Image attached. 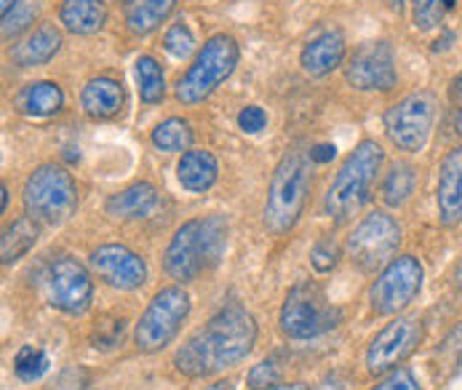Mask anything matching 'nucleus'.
<instances>
[{
	"instance_id": "f257e3e1",
	"label": "nucleus",
	"mask_w": 462,
	"mask_h": 390,
	"mask_svg": "<svg viewBox=\"0 0 462 390\" xmlns=\"http://www.w3.org/2000/svg\"><path fill=\"white\" fill-rule=\"evenodd\" d=\"M257 342L254 316L238 305L227 302L219 308L199 331H193L174 353V367L180 375L196 380L238 367Z\"/></svg>"
},
{
	"instance_id": "f03ea898",
	"label": "nucleus",
	"mask_w": 462,
	"mask_h": 390,
	"mask_svg": "<svg viewBox=\"0 0 462 390\" xmlns=\"http://www.w3.org/2000/svg\"><path fill=\"white\" fill-rule=\"evenodd\" d=\"M227 252V219L219 214L199 217L185 222L166 255H163V270L180 281V283H193L203 273L214 270Z\"/></svg>"
},
{
	"instance_id": "7ed1b4c3",
	"label": "nucleus",
	"mask_w": 462,
	"mask_h": 390,
	"mask_svg": "<svg viewBox=\"0 0 462 390\" xmlns=\"http://www.w3.org/2000/svg\"><path fill=\"white\" fill-rule=\"evenodd\" d=\"M310 155L302 150H289L278 161L264 200V228L273 236H283L300 222L310 193Z\"/></svg>"
},
{
	"instance_id": "20e7f679",
	"label": "nucleus",
	"mask_w": 462,
	"mask_h": 390,
	"mask_svg": "<svg viewBox=\"0 0 462 390\" xmlns=\"http://www.w3.org/2000/svg\"><path fill=\"white\" fill-rule=\"evenodd\" d=\"M383 161H385V153L374 139L358 142L356 150L345 158L324 200V209L334 222H347L369 200Z\"/></svg>"
},
{
	"instance_id": "39448f33",
	"label": "nucleus",
	"mask_w": 462,
	"mask_h": 390,
	"mask_svg": "<svg viewBox=\"0 0 462 390\" xmlns=\"http://www.w3.org/2000/svg\"><path fill=\"white\" fill-rule=\"evenodd\" d=\"M278 324L289 339H313L342 324V311L331 305L327 292L316 281H300L289 289Z\"/></svg>"
},
{
	"instance_id": "423d86ee",
	"label": "nucleus",
	"mask_w": 462,
	"mask_h": 390,
	"mask_svg": "<svg viewBox=\"0 0 462 390\" xmlns=\"http://www.w3.org/2000/svg\"><path fill=\"white\" fill-rule=\"evenodd\" d=\"M241 49L233 35H214L203 43L196 62L177 80V99L182 105H199L208 99L238 65Z\"/></svg>"
},
{
	"instance_id": "0eeeda50",
	"label": "nucleus",
	"mask_w": 462,
	"mask_h": 390,
	"mask_svg": "<svg viewBox=\"0 0 462 390\" xmlns=\"http://www.w3.org/2000/svg\"><path fill=\"white\" fill-rule=\"evenodd\" d=\"M24 209L38 225H62L78 209L75 180L57 163L38 166L24 182Z\"/></svg>"
},
{
	"instance_id": "6e6552de",
	"label": "nucleus",
	"mask_w": 462,
	"mask_h": 390,
	"mask_svg": "<svg viewBox=\"0 0 462 390\" xmlns=\"http://www.w3.org/2000/svg\"><path fill=\"white\" fill-rule=\"evenodd\" d=\"M190 316V294L182 286L161 289L134 329V345L139 353H158L180 334L182 324Z\"/></svg>"
},
{
	"instance_id": "1a4fd4ad",
	"label": "nucleus",
	"mask_w": 462,
	"mask_h": 390,
	"mask_svg": "<svg viewBox=\"0 0 462 390\" xmlns=\"http://www.w3.org/2000/svg\"><path fill=\"white\" fill-rule=\"evenodd\" d=\"M401 246V225L385 211L366 214L347 238V257L361 273L383 270Z\"/></svg>"
},
{
	"instance_id": "9d476101",
	"label": "nucleus",
	"mask_w": 462,
	"mask_h": 390,
	"mask_svg": "<svg viewBox=\"0 0 462 390\" xmlns=\"http://www.w3.org/2000/svg\"><path fill=\"white\" fill-rule=\"evenodd\" d=\"M422 289V265L417 257L403 255L391 260L369 289V305L377 316H401Z\"/></svg>"
},
{
	"instance_id": "9b49d317",
	"label": "nucleus",
	"mask_w": 462,
	"mask_h": 390,
	"mask_svg": "<svg viewBox=\"0 0 462 390\" xmlns=\"http://www.w3.org/2000/svg\"><path fill=\"white\" fill-rule=\"evenodd\" d=\"M425 324L420 316H396L385 329L374 334L366 350L369 375H388L398 369L422 342Z\"/></svg>"
},
{
	"instance_id": "f8f14e48",
	"label": "nucleus",
	"mask_w": 462,
	"mask_h": 390,
	"mask_svg": "<svg viewBox=\"0 0 462 390\" xmlns=\"http://www.w3.org/2000/svg\"><path fill=\"white\" fill-rule=\"evenodd\" d=\"M436 105L430 94H409L385 113V131L403 153H420L430 136Z\"/></svg>"
},
{
	"instance_id": "ddd939ff",
	"label": "nucleus",
	"mask_w": 462,
	"mask_h": 390,
	"mask_svg": "<svg viewBox=\"0 0 462 390\" xmlns=\"http://www.w3.org/2000/svg\"><path fill=\"white\" fill-rule=\"evenodd\" d=\"M49 302L67 316H80L91 308L94 281L88 270L72 257H57L46 270Z\"/></svg>"
},
{
	"instance_id": "4468645a",
	"label": "nucleus",
	"mask_w": 462,
	"mask_h": 390,
	"mask_svg": "<svg viewBox=\"0 0 462 390\" xmlns=\"http://www.w3.org/2000/svg\"><path fill=\"white\" fill-rule=\"evenodd\" d=\"M345 78L358 91H391L398 83L396 54L388 41H372L356 49Z\"/></svg>"
},
{
	"instance_id": "2eb2a0df",
	"label": "nucleus",
	"mask_w": 462,
	"mask_h": 390,
	"mask_svg": "<svg viewBox=\"0 0 462 390\" xmlns=\"http://www.w3.org/2000/svg\"><path fill=\"white\" fill-rule=\"evenodd\" d=\"M91 270L99 281H105L113 289L132 292L147 281V265L124 244H105L91 252Z\"/></svg>"
},
{
	"instance_id": "dca6fc26",
	"label": "nucleus",
	"mask_w": 462,
	"mask_h": 390,
	"mask_svg": "<svg viewBox=\"0 0 462 390\" xmlns=\"http://www.w3.org/2000/svg\"><path fill=\"white\" fill-rule=\"evenodd\" d=\"M436 203H439V219L444 228H455L462 222V144L452 147L439 172V190H436Z\"/></svg>"
},
{
	"instance_id": "f3484780",
	"label": "nucleus",
	"mask_w": 462,
	"mask_h": 390,
	"mask_svg": "<svg viewBox=\"0 0 462 390\" xmlns=\"http://www.w3.org/2000/svg\"><path fill=\"white\" fill-rule=\"evenodd\" d=\"M80 102H83L86 116H91L97 121H105V118H113V116H118L124 110L126 94H124V86L116 78L99 75V78L86 83Z\"/></svg>"
},
{
	"instance_id": "a211bd4d",
	"label": "nucleus",
	"mask_w": 462,
	"mask_h": 390,
	"mask_svg": "<svg viewBox=\"0 0 462 390\" xmlns=\"http://www.w3.org/2000/svg\"><path fill=\"white\" fill-rule=\"evenodd\" d=\"M158 200H161V195H158L155 185H150V182H134L126 190L110 195L105 211L110 217H116V219H124V222H129V219H144V217H150L155 211Z\"/></svg>"
},
{
	"instance_id": "6ab92c4d",
	"label": "nucleus",
	"mask_w": 462,
	"mask_h": 390,
	"mask_svg": "<svg viewBox=\"0 0 462 390\" xmlns=\"http://www.w3.org/2000/svg\"><path fill=\"white\" fill-rule=\"evenodd\" d=\"M345 60V38L339 30H327L316 35L305 49H302V67L308 75L324 78L331 70L342 65Z\"/></svg>"
},
{
	"instance_id": "aec40b11",
	"label": "nucleus",
	"mask_w": 462,
	"mask_h": 390,
	"mask_svg": "<svg viewBox=\"0 0 462 390\" xmlns=\"http://www.w3.org/2000/svg\"><path fill=\"white\" fill-rule=\"evenodd\" d=\"M219 177L217 158L208 150H188L177 163V180L190 193H206Z\"/></svg>"
},
{
	"instance_id": "412c9836",
	"label": "nucleus",
	"mask_w": 462,
	"mask_h": 390,
	"mask_svg": "<svg viewBox=\"0 0 462 390\" xmlns=\"http://www.w3.org/2000/svg\"><path fill=\"white\" fill-rule=\"evenodd\" d=\"M62 46V35L54 24H41L38 30H32L14 51L11 60L19 67H38L46 65Z\"/></svg>"
},
{
	"instance_id": "4be33fe9",
	"label": "nucleus",
	"mask_w": 462,
	"mask_h": 390,
	"mask_svg": "<svg viewBox=\"0 0 462 390\" xmlns=\"http://www.w3.org/2000/svg\"><path fill=\"white\" fill-rule=\"evenodd\" d=\"M65 105V94L57 83L51 80H41V83H30L16 94V110L22 116L30 118H49L57 116Z\"/></svg>"
},
{
	"instance_id": "5701e85b",
	"label": "nucleus",
	"mask_w": 462,
	"mask_h": 390,
	"mask_svg": "<svg viewBox=\"0 0 462 390\" xmlns=\"http://www.w3.org/2000/svg\"><path fill=\"white\" fill-rule=\"evenodd\" d=\"M60 19L75 35H94L107 22V5L105 0H62Z\"/></svg>"
},
{
	"instance_id": "b1692460",
	"label": "nucleus",
	"mask_w": 462,
	"mask_h": 390,
	"mask_svg": "<svg viewBox=\"0 0 462 390\" xmlns=\"http://www.w3.org/2000/svg\"><path fill=\"white\" fill-rule=\"evenodd\" d=\"M41 238V225L32 217H19L11 228L3 230V241H0V257L3 265H14L19 262Z\"/></svg>"
},
{
	"instance_id": "393cba45",
	"label": "nucleus",
	"mask_w": 462,
	"mask_h": 390,
	"mask_svg": "<svg viewBox=\"0 0 462 390\" xmlns=\"http://www.w3.org/2000/svg\"><path fill=\"white\" fill-rule=\"evenodd\" d=\"M177 0H134L126 11V27L132 35H150L158 30L169 14L174 11Z\"/></svg>"
},
{
	"instance_id": "a878e982",
	"label": "nucleus",
	"mask_w": 462,
	"mask_h": 390,
	"mask_svg": "<svg viewBox=\"0 0 462 390\" xmlns=\"http://www.w3.org/2000/svg\"><path fill=\"white\" fill-rule=\"evenodd\" d=\"M193 126L182 118H169L152 129V144L163 153H185L193 144Z\"/></svg>"
},
{
	"instance_id": "bb28decb",
	"label": "nucleus",
	"mask_w": 462,
	"mask_h": 390,
	"mask_svg": "<svg viewBox=\"0 0 462 390\" xmlns=\"http://www.w3.org/2000/svg\"><path fill=\"white\" fill-rule=\"evenodd\" d=\"M414 185H417V172H414V166L398 161V163L391 166V172H388V177H385V182H383V200H385L388 206H401V203H406V200L411 198Z\"/></svg>"
},
{
	"instance_id": "cd10ccee",
	"label": "nucleus",
	"mask_w": 462,
	"mask_h": 390,
	"mask_svg": "<svg viewBox=\"0 0 462 390\" xmlns=\"http://www.w3.org/2000/svg\"><path fill=\"white\" fill-rule=\"evenodd\" d=\"M136 80H139V94L142 102L147 105H158L166 97V80H163V70L152 60V57H139L136 60Z\"/></svg>"
},
{
	"instance_id": "c85d7f7f",
	"label": "nucleus",
	"mask_w": 462,
	"mask_h": 390,
	"mask_svg": "<svg viewBox=\"0 0 462 390\" xmlns=\"http://www.w3.org/2000/svg\"><path fill=\"white\" fill-rule=\"evenodd\" d=\"M436 372L441 380H452L462 372V324H457L436 350Z\"/></svg>"
},
{
	"instance_id": "c756f323",
	"label": "nucleus",
	"mask_w": 462,
	"mask_h": 390,
	"mask_svg": "<svg viewBox=\"0 0 462 390\" xmlns=\"http://www.w3.org/2000/svg\"><path fill=\"white\" fill-rule=\"evenodd\" d=\"M14 372H16L19 380L35 383V380H41L49 372V356L41 348H35V345H24L16 353V358H14Z\"/></svg>"
},
{
	"instance_id": "7c9ffc66",
	"label": "nucleus",
	"mask_w": 462,
	"mask_h": 390,
	"mask_svg": "<svg viewBox=\"0 0 462 390\" xmlns=\"http://www.w3.org/2000/svg\"><path fill=\"white\" fill-rule=\"evenodd\" d=\"M457 0H411V19L417 30H436Z\"/></svg>"
},
{
	"instance_id": "2f4dec72",
	"label": "nucleus",
	"mask_w": 462,
	"mask_h": 390,
	"mask_svg": "<svg viewBox=\"0 0 462 390\" xmlns=\"http://www.w3.org/2000/svg\"><path fill=\"white\" fill-rule=\"evenodd\" d=\"M246 383L249 390H278L283 385V369L275 358H264L257 367H252Z\"/></svg>"
},
{
	"instance_id": "473e14b6",
	"label": "nucleus",
	"mask_w": 462,
	"mask_h": 390,
	"mask_svg": "<svg viewBox=\"0 0 462 390\" xmlns=\"http://www.w3.org/2000/svg\"><path fill=\"white\" fill-rule=\"evenodd\" d=\"M35 14H38V3H35V0H19V3L11 8V14L3 16V38H5V41H8V38H16L24 27L32 24Z\"/></svg>"
},
{
	"instance_id": "72a5a7b5",
	"label": "nucleus",
	"mask_w": 462,
	"mask_h": 390,
	"mask_svg": "<svg viewBox=\"0 0 462 390\" xmlns=\"http://www.w3.org/2000/svg\"><path fill=\"white\" fill-rule=\"evenodd\" d=\"M163 49L174 57V60H185L193 54L196 49V38L190 32V27L185 22H177L169 27V32L163 35Z\"/></svg>"
},
{
	"instance_id": "f704fd0d",
	"label": "nucleus",
	"mask_w": 462,
	"mask_h": 390,
	"mask_svg": "<svg viewBox=\"0 0 462 390\" xmlns=\"http://www.w3.org/2000/svg\"><path fill=\"white\" fill-rule=\"evenodd\" d=\"M339 262V246L334 244V238H321L316 241V246L310 249V265L319 273H331Z\"/></svg>"
},
{
	"instance_id": "c9c22d12",
	"label": "nucleus",
	"mask_w": 462,
	"mask_h": 390,
	"mask_svg": "<svg viewBox=\"0 0 462 390\" xmlns=\"http://www.w3.org/2000/svg\"><path fill=\"white\" fill-rule=\"evenodd\" d=\"M124 329H126V321H124V319H116V321H110V324H99L94 329V334H91L94 348H99V350H113V348H118L121 339H124Z\"/></svg>"
},
{
	"instance_id": "e433bc0d",
	"label": "nucleus",
	"mask_w": 462,
	"mask_h": 390,
	"mask_svg": "<svg viewBox=\"0 0 462 390\" xmlns=\"http://www.w3.org/2000/svg\"><path fill=\"white\" fill-rule=\"evenodd\" d=\"M372 390H422V388H420V380L411 375V369L398 367V369H393V372H388V377H385L380 385H374Z\"/></svg>"
},
{
	"instance_id": "4c0bfd02",
	"label": "nucleus",
	"mask_w": 462,
	"mask_h": 390,
	"mask_svg": "<svg viewBox=\"0 0 462 390\" xmlns=\"http://www.w3.org/2000/svg\"><path fill=\"white\" fill-rule=\"evenodd\" d=\"M88 388V372L83 367H69L65 369L57 380L51 390H86Z\"/></svg>"
},
{
	"instance_id": "58836bf2",
	"label": "nucleus",
	"mask_w": 462,
	"mask_h": 390,
	"mask_svg": "<svg viewBox=\"0 0 462 390\" xmlns=\"http://www.w3.org/2000/svg\"><path fill=\"white\" fill-rule=\"evenodd\" d=\"M238 126L246 131V134H260L267 126V116H264L263 107L257 105H249L238 113Z\"/></svg>"
},
{
	"instance_id": "ea45409f",
	"label": "nucleus",
	"mask_w": 462,
	"mask_h": 390,
	"mask_svg": "<svg viewBox=\"0 0 462 390\" xmlns=\"http://www.w3.org/2000/svg\"><path fill=\"white\" fill-rule=\"evenodd\" d=\"M308 155H310L313 163H329V161H334V155H337V147L331 142H319V144H313L308 150Z\"/></svg>"
},
{
	"instance_id": "a19ab883",
	"label": "nucleus",
	"mask_w": 462,
	"mask_h": 390,
	"mask_svg": "<svg viewBox=\"0 0 462 390\" xmlns=\"http://www.w3.org/2000/svg\"><path fill=\"white\" fill-rule=\"evenodd\" d=\"M449 97H452V102H455V107L462 113V72L452 80V86H449Z\"/></svg>"
},
{
	"instance_id": "79ce46f5",
	"label": "nucleus",
	"mask_w": 462,
	"mask_h": 390,
	"mask_svg": "<svg viewBox=\"0 0 462 390\" xmlns=\"http://www.w3.org/2000/svg\"><path fill=\"white\" fill-rule=\"evenodd\" d=\"M203 390H236L233 388V383L230 380H219V383H214V385H208V388Z\"/></svg>"
},
{
	"instance_id": "37998d69",
	"label": "nucleus",
	"mask_w": 462,
	"mask_h": 390,
	"mask_svg": "<svg viewBox=\"0 0 462 390\" xmlns=\"http://www.w3.org/2000/svg\"><path fill=\"white\" fill-rule=\"evenodd\" d=\"M16 3H19V0H0V11H3V16H5V14H11V8H14Z\"/></svg>"
},
{
	"instance_id": "c03bdc74",
	"label": "nucleus",
	"mask_w": 462,
	"mask_h": 390,
	"mask_svg": "<svg viewBox=\"0 0 462 390\" xmlns=\"http://www.w3.org/2000/svg\"><path fill=\"white\" fill-rule=\"evenodd\" d=\"M8 209V188L3 185V211Z\"/></svg>"
},
{
	"instance_id": "a18cd8bd",
	"label": "nucleus",
	"mask_w": 462,
	"mask_h": 390,
	"mask_svg": "<svg viewBox=\"0 0 462 390\" xmlns=\"http://www.w3.org/2000/svg\"><path fill=\"white\" fill-rule=\"evenodd\" d=\"M278 390H308V388H305V385H300V383H297V385H283V388H278Z\"/></svg>"
},
{
	"instance_id": "49530a36",
	"label": "nucleus",
	"mask_w": 462,
	"mask_h": 390,
	"mask_svg": "<svg viewBox=\"0 0 462 390\" xmlns=\"http://www.w3.org/2000/svg\"><path fill=\"white\" fill-rule=\"evenodd\" d=\"M383 3H388L391 8H401V3H403V0H383Z\"/></svg>"
},
{
	"instance_id": "de8ad7c7",
	"label": "nucleus",
	"mask_w": 462,
	"mask_h": 390,
	"mask_svg": "<svg viewBox=\"0 0 462 390\" xmlns=\"http://www.w3.org/2000/svg\"><path fill=\"white\" fill-rule=\"evenodd\" d=\"M457 129L462 131V113H460V118H457Z\"/></svg>"
},
{
	"instance_id": "09e8293b",
	"label": "nucleus",
	"mask_w": 462,
	"mask_h": 390,
	"mask_svg": "<svg viewBox=\"0 0 462 390\" xmlns=\"http://www.w3.org/2000/svg\"><path fill=\"white\" fill-rule=\"evenodd\" d=\"M126 3H134V0H126Z\"/></svg>"
}]
</instances>
